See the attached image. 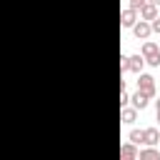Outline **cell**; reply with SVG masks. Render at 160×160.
Returning a JSON list of instances; mask_svg holds the SVG:
<instances>
[{
  "mask_svg": "<svg viewBox=\"0 0 160 160\" xmlns=\"http://www.w3.org/2000/svg\"><path fill=\"white\" fill-rule=\"evenodd\" d=\"M140 55L145 58V62H148V65H152V68H158V65H160V48H158V42L148 40V42L142 45Z\"/></svg>",
  "mask_w": 160,
  "mask_h": 160,
  "instance_id": "obj_1",
  "label": "cell"
},
{
  "mask_svg": "<svg viewBox=\"0 0 160 160\" xmlns=\"http://www.w3.org/2000/svg\"><path fill=\"white\" fill-rule=\"evenodd\" d=\"M138 90H140V92H145L148 98H152V95H155V78H150V75L140 72V78H138Z\"/></svg>",
  "mask_w": 160,
  "mask_h": 160,
  "instance_id": "obj_2",
  "label": "cell"
},
{
  "mask_svg": "<svg viewBox=\"0 0 160 160\" xmlns=\"http://www.w3.org/2000/svg\"><path fill=\"white\" fill-rule=\"evenodd\" d=\"M150 32H152V30H150V22H148V20H140V22L135 20V25H132V35H135L138 40H145Z\"/></svg>",
  "mask_w": 160,
  "mask_h": 160,
  "instance_id": "obj_3",
  "label": "cell"
},
{
  "mask_svg": "<svg viewBox=\"0 0 160 160\" xmlns=\"http://www.w3.org/2000/svg\"><path fill=\"white\" fill-rule=\"evenodd\" d=\"M135 20H138V10L125 8V10L120 12V25H122V28H132V25H135Z\"/></svg>",
  "mask_w": 160,
  "mask_h": 160,
  "instance_id": "obj_4",
  "label": "cell"
},
{
  "mask_svg": "<svg viewBox=\"0 0 160 160\" xmlns=\"http://www.w3.org/2000/svg\"><path fill=\"white\" fill-rule=\"evenodd\" d=\"M142 68H145V58L142 55H130L128 58V72H142Z\"/></svg>",
  "mask_w": 160,
  "mask_h": 160,
  "instance_id": "obj_5",
  "label": "cell"
},
{
  "mask_svg": "<svg viewBox=\"0 0 160 160\" xmlns=\"http://www.w3.org/2000/svg\"><path fill=\"white\" fill-rule=\"evenodd\" d=\"M140 18H142V20H152V18H158V5H152L150 0H145V2L140 5Z\"/></svg>",
  "mask_w": 160,
  "mask_h": 160,
  "instance_id": "obj_6",
  "label": "cell"
},
{
  "mask_svg": "<svg viewBox=\"0 0 160 160\" xmlns=\"http://www.w3.org/2000/svg\"><path fill=\"white\" fill-rule=\"evenodd\" d=\"M142 142H145V145H158V142H160V132H158V128H148V130H142Z\"/></svg>",
  "mask_w": 160,
  "mask_h": 160,
  "instance_id": "obj_7",
  "label": "cell"
},
{
  "mask_svg": "<svg viewBox=\"0 0 160 160\" xmlns=\"http://www.w3.org/2000/svg\"><path fill=\"white\" fill-rule=\"evenodd\" d=\"M138 158V150H135V142H128L120 148V160H135Z\"/></svg>",
  "mask_w": 160,
  "mask_h": 160,
  "instance_id": "obj_8",
  "label": "cell"
},
{
  "mask_svg": "<svg viewBox=\"0 0 160 160\" xmlns=\"http://www.w3.org/2000/svg\"><path fill=\"white\" fill-rule=\"evenodd\" d=\"M148 100H150V98L138 90V92L132 95V108H135V110H145V108H148Z\"/></svg>",
  "mask_w": 160,
  "mask_h": 160,
  "instance_id": "obj_9",
  "label": "cell"
},
{
  "mask_svg": "<svg viewBox=\"0 0 160 160\" xmlns=\"http://www.w3.org/2000/svg\"><path fill=\"white\" fill-rule=\"evenodd\" d=\"M135 115H138V110H135V108H125V105H122V112H120L122 122H135Z\"/></svg>",
  "mask_w": 160,
  "mask_h": 160,
  "instance_id": "obj_10",
  "label": "cell"
},
{
  "mask_svg": "<svg viewBox=\"0 0 160 160\" xmlns=\"http://www.w3.org/2000/svg\"><path fill=\"white\" fill-rule=\"evenodd\" d=\"M158 158H160V152H158V150H152V148L140 150V160H158Z\"/></svg>",
  "mask_w": 160,
  "mask_h": 160,
  "instance_id": "obj_11",
  "label": "cell"
},
{
  "mask_svg": "<svg viewBox=\"0 0 160 160\" xmlns=\"http://www.w3.org/2000/svg\"><path fill=\"white\" fill-rule=\"evenodd\" d=\"M130 142L140 145V142H142V130H130Z\"/></svg>",
  "mask_w": 160,
  "mask_h": 160,
  "instance_id": "obj_12",
  "label": "cell"
},
{
  "mask_svg": "<svg viewBox=\"0 0 160 160\" xmlns=\"http://www.w3.org/2000/svg\"><path fill=\"white\" fill-rule=\"evenodd\" d=\"M150 30L152 32H160V18H152L150 20Z\"/></svg>",
  "mask_w": 160,
  "mask_h": 160,
  "instance_id": "obj_13",
  "label": "cell"
},
{
  "mask_svg": "<svg viewBox=\"0 0 160 160\" xmlns=\"http://www.w3.org/2000/svg\"><path fill=\"white\" fill-rule=\"evenodd\" d=\"M120 70L128 72V55H120Z\"/></svg>",
  "mask_w": 160,
  "mask_h": 160,
  "instance_id": "obj_14",
  "label": "cell"
},
{
  "mask_svg": "<svg viewBox=\"0 0 160 160\" xmlns=\"http://www.w3.org/2000/svg\"><path fill=\"white\" fill-rule=\"evenodd\" d=\"M128 100H130V98H128V90L122 88V90H120V105H128Z\"/></svg>",
  "mask_w": 160,
  "mask_h": 160,
  "instance_id": "obj_15",
  "label": "cell"
},
{
  "mask_svg": "<svg viewBox=\"0 0 160 160\" xmlns=\"http://www.w3.org/2000/svg\"><path fill=\"white\" fill-rule=\"evenodd\" d=\"M142 2H145V0H130V8H132V10H140Z\"/></svg>",
  "mask_w": 160,
  "mask_h": 160,
  "instance_id": "obj_16",
  "label": "cell"
},
{
  "mask_svg": "<svg viewBox=\"0 0 160 160\" xmlns=\"http://www.w3.org/2000/svg\"><path fill=\"white\" fill-rule=\"evenodd\" d=\"M150 2H152V5H160V0H150Z\"/></svg>",
  "mask_w": 160,
  "mask_h": 160,
  "instance_id": "obj_17",
  "label": "cell"
},
{
  "mask_svg": "<svg viewBox=\"0 0 160 160\" xmlns=\"http://www.w3.org/2000/svg\"><path fill=\"white\" fill-rule=\"evenodd\" d=\"M158 122H160V108H158Z\"/></svg>",
  "mask_w": 160,
  "mask_h": 160,
  "instance_id": "obj_18",
  "label": "cell"
},
{
  "mask_svg": "<svg viewBox=\"0 0 160 160\" xmlns=\"http://www.w3.org/2000/svg\"><path fill=\"white\" fill-rule=\"evenodd\" d=\"M158 108H160V100H158Z\"/></svg>",
  "mask_w": 160,
  "mask_h": 160,
  "instance_id": "obj_19",
  "label": "cell"
}]
</instances>
